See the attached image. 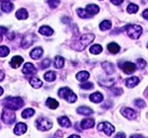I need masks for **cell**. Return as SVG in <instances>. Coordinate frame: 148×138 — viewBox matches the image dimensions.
<instances>
[{
  "label": "cell",
  "mask_w": 148,
  "mask_h": 138,
  "mask_svg": "<svg viewBox=\"0 0 148 138\" xmlns=\"http://www.w3.org/2000/svg\"><path fill=\"white\" fill-rule=\"evenodd\" d=\"M98 130L99 131H103L105 134H107L108 136L112 135L114 132V126L113 124H111L110 122H101L98 124Z\"/></svg>",
  "instance_id": "7"
},
{
  "label": "cell",
  "mask_w": 148,
  "mask_h": 138,
  "mask_svg": "<svg viewBox=\"0 0 148 138\" xmlns=\"http://www.w3.org/2000/svg\"><path fill=\"white\" fill-rule=\"evenodd\" d=\"M114 138H126V136H125V133L120 132V133H118V134H116V136H114Z\"/></svg>",
  "instance_id": "43"
},
{
  "label": "cell",
  "mask_w": 148,
  "mask_h": 138,
  "mask_svg": "<svg viewBox=\"0 0 148 138\" xmlns=\"http://www.w3.org/2000/svg\"><path fill=\"white\" fill-rule=\"evenodd\" d=\"M57 134H58V136H62V132L61 131H56V135H57Z\"/></svg>",
  "instance_id": "50"
},
{
  "label": "cell",
  "mask_w": 148,
  "mask_h": 138,
  "mask_svg": "<svg viewBox=\"0 0 148 138\" xmlns=\"http://www.w3.org/2000/svg\"><path fill=\"white\" fill-rule=\"evenodd\" d=\"M123 29L131 40H138L142 34V28L138 25H126Z\"/></svg>",
  "instance_id": "4"
},
{
  "label": "cell",
  "mask_w": 148,
  "mask_h": 138,
  "mask_svg": "<svg viewBox=\"0 0 148 138\" xmlns=\"http://www.w3.org/2000/svg\"><path fill=\"white\" fill-rule=\"evenodd\" d=\"M59 3H60V2H59L58 0H51V1H47V4H49V7L52 9L56 8V7L59 5Z\"/></svg>",
  "instance_id": "41"
},
{
  "label": "cell",
  "mask_w": 148,
  "mask_h": 138,
  "mask_svg": "<svg viewBox=\"0 0 148 138\" xmlns=\"http://www.w3.org/2000/svg\"><path fill=\"white\" fill-rule=\"evenodd\" d=\"M35 115V111L33 109H26L22 111V118H30Z\"/></svg>",
  "instance_id": "32"
},
{
  "label": "cell",
  "mask_w": 148,
  "mask_h": 138,
  "mask_svg": "<svg viewBox=\"0 0 148 138\" xmlns=\"http://www.w3.org/2000/svg\"><path fill=\"white\" fill-rule=\"evenodd\" d=\"M103 51V47L102 46H100V44H94V46H92L90 47V52H91L92 54H99L101 53Z\"/></svg>",
  "instance_id": "33"
},
{
  "label": "cell",
  "mask_w": 148,
  "mask_h": 138,
  "mask_svg": "<svg viewBox=\"0 0 148 138\" xmlns=\"http://www.w3.org/2000/svg\"><path fill=\"white\" fill-rule=\"evenodd\" d=\"M123 0H118V1H116V0H112V4H114V5H120V4L123 3Z\"/></svg>",
  "instance_id": "45"
},
{
  "label": "cell",
  "mask_w": 148,
  "mask_h": 138,
  "mask_svg": "<svg viewBox=\"0 0 148 138\" xmlns=\"http://www.w3.org/2000/svg\"><path fill=\"white\" fill-rule=\"evenodd\" d=\"M46 105H47V108H49L51 109H56L57 107H58V103H57V101L54 99H52V98L47 99V102H46Z\"/></svg>",
  "instance_id": "29"
},
{
  "label": "cell",
  "mask_w": 148,
  "mask_h": 138,
  "mask_svg": "<svg viewBox=\"0 0 148 138\" xmlns=\"http://www.w3.org/2000/svg\"><path fill=\"white\" fill-rule=\"evenodd\" d=\"M126 10H127V12L130 14H134L138 11V6L134 3H130V4H128L127 9H126Z\"/></svg>",
  "instance_id": "36"
},
{
  "label": "cell",
  "mask_w": 148,
  "mask_h": 138,
  "mask_svg": "<svg viewBox=\"0 0 148 138\" xmlns=\"http://www.w3.org/2000/svg\"><path fill=\"white\" fill-rule=\"evenodd\" d=\"M77 14H78V16H79L80 18H83V19H87V18H90V17H92L91 15H90L89 13H88L87 11H86V9H77Z\"/></svg>",
  "instance_id": "35"
},
{
  "label": "cell",
  "mask_w": 148,
  "mask_h": 138,
  "mask_svg": "<svg viewBox=\"0 0 148 138\" xmlns=\"http://www.w3.org/2000/svg\"><path fill=\"white\" fill-rule=\"evenodd\" d=\"M28 16H29V14L27 10L24 8L19 9V10L16 12V18H17L18 20H25V19L28 18Z\"/></svg>",
  "instance_id": "25"
},
{
  "label": "cell",
  "mask_w": 148,
  "mask_h": 138,
  "mask_svg": "<svg viewBox=\"0 0 148 138\" xmlns=\"http://www.w3.org/2000/svg\"><path fill=\"white\" fill-rule=\"evenodd\" d=\"M112 28V22L109 20H104L100 24V29L102 31H108Z\"/></svg>",
  "instance_id": "30"
},
{
  "label": "cell",
  "mask_w": 148,
  "mask_h": 138,
  "mask_svg": "<svg viewBox=\"0 0 148 138\" xmlns=\"http://www.w3.org/2000/svg\"><path fill=\"white\" fill-rule=\"evenodd\" d=\"M9 49L5 46H0V56L1 57H5V56H7L9 54Z\"/></svg>",
  "instance_id": "37"
},
{
  "label": "cell",
  "mask_w": 148,
  "mask_h": 138,
  "mask_svg": "<svg viewBox=\"0 0 148 138\" xmlns=\"http://www.w3.org/2000/svg\"><path fill=\"white\" fill-rule=\"evenodd\" d=\"M138 83H139V78L136 77V76H132V77L128 78L125 81V85L128 88H134Z\"/></svg>",
  "instance_id": "17"
},
{
  "label": "cell",
  "mask_w": 148,
  "mask_h": 138,
  "mask_svg": "<svg viewBox=\"0 0 148 138\" xmlns=\"http://www.w3.org/2000/svg\"><path fill=\"white\" fill-rule=\"evenodd\" d=\"M64 58L63 57H61V56H58L57 55L56 58H54V67L57 68V69H60V68H62L63 66H64Z\"/></svg>",
  "instance_id": "28"
},
{
  "label": "cell",
  "mask_w": 148,
  "mask_h": 138,
  "mask_svg": "<svg viewBox=\"0 0 148 138\" xmlns=\"http://www.w3.org/2000/svg\"><path fill=\"white\" fill-rule=\"evenodd\" d=\"M58 96L61 99H64L68 103H75L77 101V96L74 94L72 90H70L68 87H63L58 90Z\"/></svg>",
  "instance_id": "3"
},
{
  "label": "cell",
  "mask_w": 148,
  "mask_h": 138,
  "mask_svg": "<svg viewBox=\"0 0 148 138\" xmlns=\"http://www.w3.org/2000/svg\"><path fill=\"white\" fill-rule=\"evenodd\" d=\"M134 104H135V106L137 107V108H139V109H143L145 107V103H144V101L141 99H137V100H135V102H134Z\"/></svg>",
  "instance_id": "42"
},
{
  "label": "cell",
  "mask_w": 148,
  "mask_h": 138,
  "mask_svg": "<svg viewBox=\"0 0 148 138\" xmlns=\"http://www.w3.org/2000/svg\"><path fill=\"white\" fill-rule=\"evenodd\" d=\"M108 51L113 54H116L121 51V46L116 42H110L108 44Z\"/></svg>",
  "instance_id": "24"
},
{
  "label": "cell",
  "mask_w": 148,
  "mask_h": 138,
  "mask_svg": "<svg viewBox=\"0 0 148 138\" xmlns=\"http://www.w3.org/2000/svg\"><path fill=\"white\" fill-rule=\"evenodd\" d=\"M44 78L47 81H49V82H52V81H54L56 79V74L53 71H49V72H47L46 74H45Z\"/></svg>",
  "instance_id": "34"
},
{
  "label": "cell",
  "mask_w": 148,
  "mask_h": 138,
  "mask_svg": "<svg viewBox=\"0 0 148 138\" xmlns=\"http://www.w3.org/2000/svg\"><path fill=\"white\" fill-rule=\"evenodd\" d=\"M89 99L92 103H101L103 100H104V96L100 92H95L90 95Z\"/></svg>",
  "instance_id": "16"
},
{
  "label": "cell",
  "mask_w": 148,
  "mask_h": 138,
  "mask_svg": "<svg viewBox=\"0 0 148 138\" xmlns=\"http://www.w3.org/2000/svg\"><path fill=\"white\" fill-rule=\"evenodd\" d=\"M57 121H58L59 124L63 127H70L71 126V122L67 116H60V118H57Z\"/></svg>",
  "instance_id": "26"
},
{
  "label": "cell",
  "mask_w": 148,
  "mask_h": 138,
  "mask_svg": "<svg viewBox=\"0 0 148 138\" xmlns=\"http://www.w3.org/2000/svg\"><path fill=\"white\" fill-rule=\"evenodd\" d=\"M3 78H4V73L2 72V70H1V72H0V80H3Z\"/></svg>",
  "instance_id": "48"
},
{
  "label": "cell",
  "mask_w": 148,
  "mask_h": 138,
  "mask_svg": "<svg viewBox=\"0 0 148 138\" xmlns=\"http://www.w3.org/2000/svg\"><path fill=\"white\" fill-rule=\"evenodd\" d=\"M23 62H24L23 57H21V56H19V55H16V56H14V57L11 59L10 65H11L12 68L17 69V68L20 67L21 65H22Z\"/></svg>",
  "instance_id": "12"
},
{
  "label": "cell",
  "mask_w": 148,
  "mask_h": 138,
  "mask_svg": "<svg viewBox=\"0 0 148 138\" xmlns=\"http://www.w3.org/2000/svg\"><path fill=\"white\" fill-rule=\"evenodd\" d=\"M145 66H146V61H145L144 59H142V58L137 59V61H136V67L137 68L143 69Z\"/></svg>",
  "instance_id": "39"
},
{
  "label": "cell",
  "mask_w": 148,
  "mask_h": 138,
  "mask_svg": "<svg viewBox=\"0 0 148 138\" xmlns=\"http://www.w3.org/2000/svg\"><path fill=\"white\" fill-rule=\"evenodd\" d=\"M42 53H44V49L42 47H35L32 51H31L30 55H31V58L35 59V60H38L42 57Z\"/></svg>",
  "instance_id": "13"
},
{
  "label": "cell",
  "mask_w": 148,
  "mask_h": 138,
  "mask_svg": "<svg viewBox=\"0 0 148 138\" xmlns=\"http://www.w3.org/2000/svg\"><path fill=\"white\" fill-rule=\"evenodd\" d=\"M14 8V5L13 3L10 1H3L1 2V10L6 12V13H9V12H11L13 10Z\"/></svg>",
  "instance_id": "20"
},
{
  "label": "cell",
  "mask_w": 148,
  "mask_h": 138,
  "mask_svg": "<svg viewBox=\"0 0 148 138\" xmlns=\"http://www.w3.org/2000/svg\"><path fill=\"white\" fill-rule=\"evenodd\" d=\"M39 32L40 34H42V36H47V37H49V36L53 34V30L51 28H49V26H42V27H40Z\"/></svg>",
  "instance_id": "23"
},
{
  "label": "cell",
  "mask_w": 148,
  "mask_h": 138,
  "mask_svg": "<svg viewBox=\"0 0 148 138\" xmlns=\"http://www.w3.org/2000/svg\"><path fill=\"white\" fill-rule=\"evenodd\" d=\"M80 87L84 90H91L94 88V85H93V83L91 82H84V83H82V84H80Z\"/></svg>",
  "instance_id": "38"
},
{
  "label": "cell",
  "mask_w": 148,
  "mask_h": 138,
  "mask_svg": "<svg viewBox=\"0 0 148 138\" xmlns=\"http://www.w3.org/2000/svg\"><path fill=\"white\" fill-rule=\"evenodd\" d=\"M0 31H1V37H2V35H4V34H5V33L7 32V30H6L4 27H1V28H0Z\"/></svg>",
  "instance_id": "46"
},
{
  "label": "cell",
  "mask_w": 148,
  "mask_h": 138,
  "mask_svg": "<svg viewBox=\"0 0 148 138\" xmlns=\"http://www.w3.org/2000/svg\"><path fill=\"white\" fill-rule=\"evenodd\" d=\"M2 106L6 109L17 111L24 106V102L20 97H7L2 101Z\"/></svg>",
  "instance_id": "1"
},
{
  "label": "cell",
  "mask_w": 148,
  "mask_h": 138,
  "mask_svg": "<svg viewBox=\"0 0 148 138\" xmlns=\"http://www.w3.org/2000/svg\"><path fill=\"white\" fill-rule=\"evenodd\" d=\"M145 93H146V95H147V96H148V89L146 90V92H145Z\"/></svg>",
  "instance_id": "52"
},
{
  "label": "cell",
  "mask_w": 148,
  "mask_h": 138,
  "mask_svg": "<svg viewBox=\"0 0 148 138\" xmlns=\"http://www.w3.org/2000/svg\"><path fill=\"white\" fill-rule=\"evenodd\" d=\"M77 113L82 115H90L93 113V111H92V109L83 106V107H79V108L77 109Z\"/></svg>",
  "instance_id": "22"
},
{
  "label": "cell",
  "mask_w": 148,
  "mask_h": 138,
  "mask_svg": "<svg viewBox=\"0 0 148 138\" xmlns=\"http://www.w3.org/2000/svg\"><path fill=\"white\" fill-rule=\"evenodd\" d=\"M147 47H148V44H147Z\"/></svg>",
  "instance_id": "53"
},
{
  "label": "cell",
  "mask_w": 148,
  "mask_h": 138,
  "mask_svg": "<svg viewBox=\"0 0 148 138\" xmlns=\"http://www.w3.org/2000/svg\"><path fill=\"white\" fill-rule=\"evenodd\" d=\"M114 81L113 79H111V78H109V79H107V80H100L99 81V84L101 85V86L103 87H107V88H110V87H112L114 85Z\"/></svg>",
  "instance_id": "31"
},
{
  "label": "cell",
  "mask_w": 148,
  "mask_h": 138,
  "mask_svg": "<svg viewBox=\"0 0 148 138\" xmlns=\"http://www.w3.org/2000/svg\"><path fill=\"white\" fill-rule=\"evenodd\" d=\"M1 120L6 124H13L16 120V115L13 111L5 109L1 115Z\"/></svg>",
  "instance_id": "6"
},
{
  "label": "cell",
  "mask_w": 148,
  "mask_h": 138,
  "mask_svg": "<svg viewBox=\"0 0 148 138\" xmlns=\"http://www.w3.org/2000/svg\"><path fill=\"white\" fill-rule=\"evenodd\" d=\"M121 113L127 120H134L136 118V111L130 108H123L121 109Z\"/></svg>",
  "instance_id": "8"
},
{
  "label": "cell",
  "mask_w": 148,
  "mask_h": 138,
  "mask_svg": "<svg viewBox=\"0 0 148 138\" xmlns=\"http://www.w3.org/2000/svg\"><path fill=\"white\" fill-rule=\"evenodd\" d=\"M89 77H90V74L87 71H80V72H78L77 74H76V79L78 81H81V82H83V83L86 82Z\"/></svg>",
  "instance_id": "21"
},
{
  "label": "cell",
  "mask_w": 148,
  "mask_h": 138,
  "mask_svg": "<svg viewBox=\"0 0 148 138\" xmlns=\"http://www.w3.org/2000/svg\"><path fill=\"white\" fill-rule=\"evenodd\" d=\"M35 36L32 34H29L26 37H24V39L22 40V46L24 49H28L29 46H31L35 42Z\"/></svg>",
  "instance_id": "11"
},
{
  "label": "cell",
  "mask_w": 148,
  "mask_h": 138,
  "mask_svg": "<svg viewBox=\"0 0 148 138\" xmlns=\"http://www.w3.org/2000/svg\"><path fill=\"white\" fill-rule=\"evenodd\" d=\"M27 130H28L27 124H25V123H23V122L17 123V124H16V126L14 127V133H15L16 135L25 134V133L27 132Z\"/></svg>",
  "instance_id": "10"
},
{
  "label": "cell",
  "mask_w": 148,
  "mask_h": 138,
  "mask_svg": "<svg viewBox=\"0 0 148 138\" xmlns=\"http://www.w3.org/2000/svg\"><path fill=\"white\" fill-rule=\"evenodd\" d=\"M120 67H121L123 71L125 73H126V74H131V73H133L135 71V69H136V65L132 62L126 61V62L121 64V66H120Z\"/></svg>",
  "instance_id": "9"
},
{
  "label": "cell",
  "mask_w": 148,
  "mask_h": 138,
  "mask_svg": "<svg viewBox=\"0 0 148 138\" xmlns=\"http://www.w3.org/2000/svg\"><path fill=\"white\" fill-rule=\"evenodd\" d=\"M68 138H81L79 135H70Z\"/></svg>",
  "instance_id": "49"
},
{
  "label": "cell",
  "mask_w": 148,
  "mask_h": 138,
  "mask_svg": "<svg viewBox=\"0 0 148 138\" xmlns=\"http://www.w3.org/2000/svg\"><path fill=\"white\" fill-rule=\"evenodd\" d=\"M94 39H95V36L93 34H86L81 36L79 40L74 46V49H76L78 51H83V49H85L86 47L89 46V44H91L93 40H94Z\"/></svg>",
  "instance_id": "2"
},
{
  "label": "cell",
  "mask_w": 148,
  "mask_h": 138,
  "mask_svg": "<svg viewBox=\"0 0 148 138\" xmlns=\"http://www.w3.org/2000/svg\"><path fill=\"white\" fill-rule=\"evenodd\" d=\"M86 11H87L91 16H93V15H96V14L99 13L100 8H99V6L96 5V4H89V5L86 6Z\"/></svg>",
  "instance_id": "19"
},
{
  "label": "cell",
  "mask_w": 148,
  "mask_h": 138,
  "mask_svg": "<svg viewBox=\"0 0 148 138\" xmlns=\"http://www.w3.org/2000/svg\"><path fill=\"white\" fill-rule=\"evenodd\" d=\"M102 67L103 69L105 70V72L107 73V74H113L114 72V67L113 65V63L109 62V61H106V62H103L102 63Z\"/></svg>",
  "instance_id": "18"
},
{
  "label": "cell",
  "mask_w": 148,
  "mask_h": 138,
  "mask_svg": "<svg viewBox=\"0 0 148 138\" xmlns=\"http://www.w3.org/2000/svg\"><path fill=\"white\" fill-rule=\"evenodd\" d=\"M49 65H51V59L46 58V59H44V60L42 61V63H40V68L46 69L47 67H49Z\"/></svg>",
  "instance_id": "40"
},
{
  "label": "cell",
  "mask_w": 148,
  "mask_h": 138,
  "mask_svg": "<svg viewBox=\"0 0 148 138\" xmlns=\"http://www.w3.org/2000/svg\"><path fill=\"white\" fill-rule=\"evenodd\" d=\"M0 93H1V95L3 94V89H2V88H1V90H0Z\"/></svg>",
  "instance_id": "51"
},
{
  "label": "cell",
  "mask_w": 148,
  "mask_h": 138,
  "mask_svg": "<svg viewBox=\"0 0 148 138\" xmlns=\"http://www.w3.org/2000/svg\"><path fill=\"white\" fill-rule=\"evenodd\" d=\"M22 71H23L24 74L29 75V74H32V73H35L36 71H37V69H36V67L33 63L27 62V63H25V65H24Z\"/></svg>",
  "instance_id": "15"
},
{
  "label": "cell",
  "mask_w": 148,
  "mask_h": 138,
  "mask_svg": "<svg viewBox=\"0 0 148 138\" xmlns=\"http://www.w3.org/2000/svg\"><path fill=\"white\" fill-rule=\"evenodd\" d=\"M130 138H143L141 135H132V136H130Z\"/></svg>",
  "instance_id": "47"
},
{
  "label": "cell",
  "mask_w": 148,
  "mask_h": 138,
  "mask_svg": "<svg viewBox=\"0 0 148 138\" xmlns=\"http://www.w3.org/2000/svg\"><path fill=\"white\" fill-rule=\"evenodd\" d=\"M36 126L40 131H47L52 127V122L49 121L47 118H39L36 120Z\"/></svg>",
  "instance_id": "5"
},
{
  "label": "cell",
  "mask_w": 148,
  "mask_h": 138,
  "mask_svg": "<svg viewBox=\"0 0 148 138\" xmlns=\"http://www.w3.org/2000/svg\"><path fill=\"white\" fill-rule=\"evenodd\" d=\"M142 17L144 19H146V20H148V9H146V10H144L142 12Z\"/></svg>",
  "instance_id": "44"
},
{
  "label": "cell",
  "mask_w": 148,
  "mask_h": 138,
  "mask_svg": "<svg viewBox=\"0 0 148 138\" xmlns=\"http://www.w3.org/2000/svg\"><path fill=\"white\" fill-rule=\"evenodd\" d=\"M30 84L32 85V87L36 88V89H39L42 86V81L39 79L38 77H32L30 78Z\"/></svg>",
  "instance_id": "27"
},
{
  "label": "cell",
  "mask_w": 148,
  "mask_h": 138,
  "mask_svg": "<svg viewBox=\"0 0 148 138\" xmlns=\"http://www.w3.org/2000/svg\"><path fill=\"white\" fill-rule=\"evenodd\" d=\"M81 128L82 129H89L95 125V120L93 118H85L81 121Z\"/></svg>",
  "instance_id": "14"
}]
</instances>
